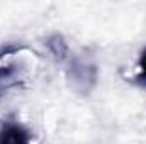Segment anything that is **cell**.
Instances as JSON below:
<instances>
[{
    "label": "cell",
    "mask_w": 146,
    "mask_h": 144,
    "mask_svg": "<svg viewBox=\"0 0 146 144\" xmlns=\"http://www.w3.org/2000/svg\"><path fill=\"white\" fill-rule=\"evenodd\" d=\"M141 65H143V71H145V75H146V53L143 54V59H141Z\"/></svg>",
    "instance_id": "cell-2"
},
{
    "label": "cell",
    "mask_w": 146,
    "mask_h": 144,
    "mask_svg": "<svg viewBox=\"0 0 146 144\" xmlns=\"http://www.w3.org/2000/svg\"><path fill=\"white\" fill-rule=\"evenodd\" d=\"M0 144H26L22 132H19L17 129H10L5 134H2Z\"/></svg>",
    "instance_id": "cell-1"
}]
</instances>
